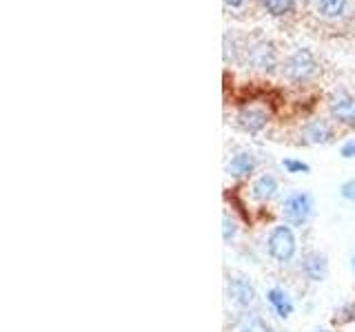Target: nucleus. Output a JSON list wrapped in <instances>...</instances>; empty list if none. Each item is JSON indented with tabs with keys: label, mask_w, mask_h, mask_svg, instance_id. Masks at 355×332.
Listing matches in <instances>:
<instances>
[{
	"label": "nucleus",
	"mask_w": 355,
	"mask_h": 332,
	"mask_svg": "<svg viewBox=\"0 0 355 332\" xmlns=\"http://www.w3.org/2000/svg\"><path fill=\"white\" fill-rule=\"evenodd\" d=\"M313 208H315L313 195L306 191H293L284 197V202L280 206V215L284 219V224L300 228L313 217Z\"/></svg>",
	"instance_id": "nucleus-2"
},
{
	"label": "nucleus",
	"mask_w": 355,
	"mask_h": 332,
	"mask_svg": "<svg viewBox=\"0 0 355 332\" xmlns=\"http://www.w3.org/2000/svg\"><path fill=\"white\" fill-rule=\"evenodd\" d=\"M251 60L255 66H260V69H271L275 64V51L271 44H258L253 51H251Z\"/></svg>",
	"instance_id": "nucleus-13"
},
{
	"label": "nucleus",
	"mask_w": 355,
	"mask_h": 332,
	"mask_svg": "<svg viewBox=\"0 0 355 332\" xmlns=\"http://www.w3.org/2000/svg\"><path fill=\"white\" fill-rule=\"evenodd\" d=\"M333 140V129L327 120H311L302 129V142L306 144H329Z\"/></svg>",
	"instance_id": "nucleus-11"
},
{
	"label": "nucleus",
	"mask_w": 355,
	"mask_h": 332,
	"mask_svg": "<svg viewBox=\"0 0 355 332\" xmlns=\"http://www.w3.org/2000/svg\"><path fill=\"white\" fill-rule=\"evenodd\" d=\"M227 297L236 308L247 310V308L255 306V302H258V290H255V286H253V282L249 279V277L231 275L227 279Z\"/></svg>",
	"instance_id": "nucleus-3"
},
{
	"label": "nucleus",
	"mask_w": 355,
	"mask_h": 332,
	"mask_svg": "<svg viewBox=\"0 0 355 332\" xmlns=\"http://www.w3.org/2000/svg\"><path fill=\"white\" fill-rule=\"evenodd\" d=\"M266 255L275 264H291L297 255V237L293 226L288 224H277L269 230L266 235Z\"/></svg>",
	"instance_id": "nucleus-1"
},
{
	"label": "nucleus",
	"mask_w": 355,
	"mask_h": 332,
	"mask_svg": "<svg viewBox=\"0 0 355 332\" xmlns=\"http://www.w3.org/2000/svg\"><path fill=\"white\" fill-rule=\"evenodd\" d=\"M282 169L291 175H309L311 173V166L302 160H295V158H284L282 160Z\"/></svg>",
	"instance_id": "nucleus-17"
},
{
	"label": "nucleus",
	"mask_w": 355,
	"mask_h": 332,
	"mask_svg": "<svg viewBox=\"0 0 355 332\" xmlns=\"http://www.w3.org/2000/svg\"><path fill=\"white\" fill-rule=\"evenodd\" d=\"M238 221L233 219L229 213H225L222 215V239H225V243H231L233 239H236V235H238Z\"/></svg>",
	"instance_id": "nucleus-16"
},
{
	"label": "nucleus",
	"mask_w": 355,
	"mask_h": 332,
	"mask_svg": "<svg viewBox=\"0 0 355 332\" xmlns=\"http://www.w3.org/2000/svg\"><path fill=\"white\" fill-rule=\"evenodd\" d=\"M280 191V184H277V177L271 173H262L260 177H255L251 184V199L258 204H269L271 199Z\"/></svg>",
	"instance_id": "nucleus-7"
},
{
	"label": "nucleus",
	"mask_w": 355,
	"mask_h": 332,
	"mask_svg": "<svg viewBox=\"0 0 355 332\" xmlns=\"http://www.w3.org/2000/svg\"><path fill=\"white\" fill-rule=\"evenodd\" d=\"M264 297H266V304L271 306V310L275 313L277 319H288V317L293 315L295 304H293V299L288 297V293L284 290V288L273 286V288H269V290H266Z\"/></svg>",
	"instance_id": "nucleus-9"
},
{
	"label": "nucleus",
	"mask_w": 355,
	"mask_h": 332,
	"mask_svg": "<svg viewBox=\"0 0 355 332\" xmlns=\"http://www.w3.org/2000/svg\"><path fill=\"white\" fill-rule=\"evenodd\" d=\"M300 273L304 275V279L311 284H322L329 277V259L324 252L309 250L302 255L300 261Z\"/></svg>",
	"instance_id": "nucleus-5"
},
{
	"label": "nucleus",
	"mask_w": 355,
	"mask_h": 332,
	"mask_svg": "<svg viewBox=\"0 0 355 332\" xmlns=\"http://www.w3.org/2000/svg\"><path fill=\"white\" fill-rule=\"evenodd\" d=\"M238 124L247 133H260L269 124V113L258 107H244L238 113Z\"/></svg>",
	"instance_id": "nucleus-10"
},
{
	"label": "nucleus",
	"mask_w": 355,
	"mask_h": 332,
	"mask_svg": "<svg viewBox=\"0 0 355 332\" xmlns=\"http://www.w3.org/2000/svg\"><path fill=\"white\" fill-rule=\"evenodd\" d=\"M340 155H342L344 160H353L355 158V138L353 140H347V142L342 144Z\"/></svg>",
	"instance_id": "nucleus-19"
},
{
	"label": "nucleus",
	"mask_w": 355,
	"mask_h": 332,
	"mask_svg": "<svg viewBox=\"0 0 355 332\" xmlns=\"http://www.w3.org/2000/svg\"><path fill=\"white\" fill-rule=\"evenodd\" d=\"M236 332H273V328L264 317L251 313L240 319V324L236 326Z\"/></svg>",
	"instance_id": "nucleus-12"
},
{
	"label": "nucleus",
	"mask_w": 355,
	"mask_h": 332,
	"mask_svg": "<svg viewBox=\"0 0 355 332\" xmlns=\"http://www.w3.org/2000/svg\"><path fill=\"white\" fill-rule=\"evenodd\" d=\"M313 332H331V330H324V328H318V330H313Z\"/></svg>",
	"instance_id": "nucleus-22"
},
{
	"label": "nucleus",
	"mask_w": 355,
	"mask_h": 332,
	"mask_svg": "<svg viewBox=\"0 0 355 332\" xmlns=\"http://www.w3.org/2000/svg\"><path fill=\"white\" fill-rule=\"evenodd\" d=\"M331 118L344 127H355V98L349 95L347 91H340L331 98L329 102Z\"/></svg>",
	"instance_id": "nucleus-6"
},
{
	"label": "nucleus",
	"mask_w": 355,
	"mask_h": 332,
	"mask_svg": "<svg viewBox=\"0 0 355 332\" xmlns=\"http://www.w3.org/2000/svg\"><path fill=\"white\" fill-rule=\"evenodd\" d=\"M262 5L271 16H286L295 9V0H262Z\"/></svg>",
	"instance_id": "nucleus-14"
},
{
	"label": "nucleus",
	"mask_w": 355,
	"mask_h": 332,
	"mask_svg": "<svg viewBox=\"0 0 355 332\" xmlns=\"http://www.w3.org/2000/svg\"><path fill=\"white\" fill-rule=\"evenodd\" d=\"M340 195L347 199V202H353L355 204V177L340 186Z\"/></svg>",
	"instance_id": "nucleus-18"
},
{
	"label": "nucleus",
	"mask_w": 355,
	"mask_h": 332,
	"mask_svg": "<svg viewBox=\"0 0 355 332\" xmlns=\"http://www.w3.org/2000/svg\"><path fill=\"white\" fill-rule=\"evenodd\" d=\"M351 268H353V275H355V252H353V257H351Z\"/></svg>",
	"instance_id": "nucleus-21"
},
{
	"label": "nucleus",
	"mask_w": 355,
	"mask_h": 332,
	"mask_svg": "<svg viewBox=\"0 0 355 332\" xmlns=\"http://www.w3.org/2000/svg\"><path fill=\"white\" fill-rule=\"evenodd\" d=\"M344 7H347V0H320V11L327 18H338Z\"/></svg>",
	"instance_id": "nucleus-15"
},
{
	"label": "nucleus",
	"mask_w": 355,
	"mask_h": 332,
	"mask_svg": "<svg viewBox=\"0 0 355 332\" xmlns=\"http://www.w3.org/2000/svg\"><path fill=\"white\" fill-rule=\"evenodd\" d=\"M315 71H318V62L309 49H297L295 53L288 55V60L284 64V73L291 82H306Z\"/></svg>",
	"instance_id": "nucleus-4"
},
{
	"label": "nucleus",
	"mask_w": 355,
	"mask_h": 332,
	"mask_svg": "<svg viewBox=\"0 0 355 332\" xmlns=\"http://www.w3.org/2000/svg\"><path fill=\"white\" fill-rule=\"evenodd\" d=\"M225 3H227L229 7H240V5L244 3V0H225Z\"/></svg>",
	"instance_id": "nucleus-20"
},
{
	"label": "nucleus",
	"mask_w": 355,
	"mask_h": 332,
	"mask_svg": "<svg viewBox=\"0 0 355 332\" xmlns=\"http://www.w3.org/2000/svg\"><path fill=\"white\" fill-rule=\"evenodd\" d=\"M255 166H258V160H255V155L251 151H238L227 162V175L242 180V177H249L255 171Z\"/></svg>",
	"instance_id": "nucleus-8"
}]
</instances>
